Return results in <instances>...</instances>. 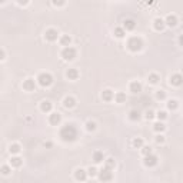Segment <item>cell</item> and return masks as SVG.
I'll use <instances>...</instances> for the list:
<instances>
[{"mask_svg":"<svg viewBox=\"0 0 183 183\" xmlns=\"http://www.w3.org/2000/svg\"><path fill=\"white\" fill-rule=\"evenodd\" d=\"M60 137L63 142H73V140L77 139V129H76L73 125L67 123V125H65L62 127Z\"/></svg>","mask_w":183,"mask_h":183,"instance_id":"cell-1","label":"cell"},{"mask_svg":"<svg viewBox=\"0 0 183 183\" xmlns=\"http://www.w3.org/2000/svg\"><path fill=\"white\" fill-rule=\"evenodd\" d=\"M126 46H127V49H129L130 52L136 53V52L142 50V47H143V40H142L140 37H137V36H133V37H130L129 40H127Z\"/></svg>","mask_w":183,"mask_h":183,"instance_id":"cell-2","label":"cell"},{"mask_svg":"<svg viewBox=\"0 0 183 183\" xmlns=\"http://www.w3.org/2000/svg\"><path fill=\"white\" fill-rule=\"evenodd\" d=\"M76 54H77V52H76L75 47H72V46H66V47H63L60 56L63 57V60L72 62V60H75L76 59Z\"/></svg>","mask_w":183,"mask_h":183,"instance_id":"cell-3","label":"cell"},{"mask_svg":"<svg viewBox=\"0 0 183 183\" xmlns=\"http://www.w3.org/2000/svg\"><path fill=\"white\" fill-rule=\"evenodd\" d=\"M36 80H37V83L42 87H49V86H52V83H53V76H52L50 73H40Z\"/></svg>","mask_w":183,"mask_h":183,"instance_id":"cell-4","label":"cell"},{"mask_svg":"<svg viewBox=\"0 0 183 183\" xmlns=\"http://www.w3.org/2000/svg\"><path fill=\"white\" fill-rule=\"evenodd\" d=\"M157 162H159V157H157L156 155H153V153L145 156V159H143V165H145L146 167H155L157 165Z\"/></svg>","mask_w":183,"mask_h":183,"instance_id":"cell-5","label":"cell"},{"mask_svg":"<svg viewBox=\"0 0 183 183\" xmlns=\"http://www.w3.org/2000/svg\"><path fill=\"white\" fill-rule=\"evenodd\" d=\"M99 179L102 180V182H109V180H112L113 175H112V169H109V167H103L100 172H99Z\"/></svg>","mask_w":183,"mask_h":183,"instance_id":"cell-6","label":"cell"},{"mask_svg":"<svg viewBox=\"0 0 183 183\" xmlns=\"http://www.w3.org/2000/svg\"><path fill=\"white\" fill-rule=\"evenodd\" d=\"M44 39L47 42H56L59 37V32L56 30V29H47L46 30V33H44Z\"/></svg>","mask_w":183,"mask_h":183,"instance_id":"cell-7","label":"cell"},{"mask_svg":"<svg viewBox=\"0 0 183 183\" xmlns=\"http://www.w3.org/2000/svg\"><path fill=\"white\" fill-rule=\"evenodd\" d=\"M49 123L52 126H59L62 123V115L57 112H50V115H49Z\"/></svg>","mask_w":183,"mask_h":183,"instance_id":"cell-8","label":"cell"},{"mask_svg":"<svg viewBox=\"0 0 183 183\" xmlns=\"http://www.w3.org/2000/svg\"><path fill=\"white\" fill-rule=\"evenodd\" d=\"M87 172H86L85 169H82V167H79V169L75 170V179L79 180V182H85L86 179H87Z\"/></svg>","mask_w":183,"mask_h":183,"instance_id":"cell-9","label":"cell"},{"mask_svg":"<svg viewBox=\"0 0 183 183\" xmlns=\"http://www.w3.org/2000/svg\"><path fill=\"white\" fill-rule=\"evenodd\" d=\"M169 82L172 86H180L183 83V76L180 75V73H175V75L170 76Z\"/></svg>","mask_w":183,"mask_h":183,"instance_id":"cell-10","label":"cell"},{"mask_svg":"<svg viewBox=\"0 0 183 183\" xmlns=\"http://www.w3.org/2000/svg\"><path fill=\"white\" fill-rule=\"evenodd\" d=\"M153 27H155V30L162 32L163 29L166 27V23H165V19H162V17H156V19L153 20Z\"/></svg>","mask_w":183,"mask_h":183,"instance_id":"cell-11","label":"cell"},{"mask_svg":"<svg viewBox=\"0 0 183 183\" xmlns=\"http://www.w3.org/2000/svg\"><path fill=\"white\" fill-rule=\"evenodd\" d=\"M34 89H36V82H34V79H26V80L23 82V90L33 92Z\"/></svg>","mask_w":183,"mask_h":183,"instance_id":"cell-12","label":"cell"},{"mask_svg":"<svg viewBox=\"0 0 183 183\" xmlns=\"http://www.w3.org/2000/svg\"><path fill=\"white\" fill-rule=\"evenodd\" d=\"M165 23L169 27H176L177 26V17L175 16V14H167L166 19H165Z\"/></svg>","mask_w":183,"mask_h":183,"instance_id":"cell-13","label":"cell"},{"mask_svg":"<svg viewBox=\"0 0 183 183\" xmlns=\"http://www.w3.org/2000/svg\"><path fill=\"white\" fill-rule=\"evenodd\" d=\"M92 159H93V162H95L96 165H99V163L105 162V155H103V152H100V150H96V152L92 155Z\"/></svg>","mask_w":183,"mask_h":183,"instance_id":"cell-14","label":"cell"},{"mask_svg":"<svg viewBox=\"0 0 183 183\" xmlns=\"http://www.w3.org/2000/svg\"><path fill=\"white\" fill-rule=\"evenodd\" d=\"M102 99L105 100V102H112V100H115V93H113V90H110V89L103 90Z\"/></svg>","mask_w":183,"mask_h":183,"instance_id":"cell-15","label":"cell"},{"mask_svg":"<svg viewBox=\"0 0 183 183\" xmlns=\"http://www.w3.org/2000/svg\"><path fill=\"white\" fill-rule=\"evenodd\" d=\"M123 27H125L126 32H132V30H135L136 22L133 20V19H126V20L123 22Z\"/></svg>","mask_w":183,"mask_h":183,"instance_id":"cell-16","label":"cell"},{"mask_svg":"<svg viewBox=\"0 0 183 183\" xmlns=\"http://www.w3.org/2000/svg\"><path fill=\"white\" fill-rule=\"evenodd\" d=\"M52 109H53V105H52L49 100H43V102L40 103V110L43 113H50Z\"/></svg>","mask_w":183,"mask_h":183,"instance_id":"cell-17","label":"cell"},{"mask_svg":"<svg viewBox=\"0 0 183 183\" xmlns=\"http://www.w3.org/2000/svg\"><path fill=\"white\" fill-rule=\"evenodd\" d=\"M63 106H65L66 109H72L76 106V99L72 97V96H67V97H65V100H63Z\"/></svg>","mask_w":183,"mask_h":183,"instance_id":"cell-18","label":"cell"},{"mask_svg":"<svg viewBox=\"0 0 183 183\" xmlns=\"http://www.w3.org/2000/svg\"><path fill=\"white\" fill-rule=\"evenodd\" d=\"M22 165H23V160H22V157H19L17 155H13L10 159V166L12 167H20Z\"/></svg>","mask_w":183,"mask_h":183,"instance_id":"cell-19","label":"cell"},{"mask_svg":"<svg viewBox=\"0 0 183 183\" xmlns=\"http://www.w3.org/2000/svg\"><path fill=\"white\" fill-rule=\"evenodd\" d=\"M153 130L156 133H163L165 130H166V125L162 122V120H159V122L153 123Z\"/></svg>","mask_w":183,"mask_h":183,"instance_id":"cell-20","label":"cell"},{"mask_svg":"<svg viewBox=\"0 0 183 183\" xmlns=\"http://www.w3.org/2000/svg\"><path fill=\"white\" fill-rule=\"evenodd\" d=\"M66 77H67L69 80H77V77H79L77 69H69V70L66 72Z\"/></svg>","mask_w":183,"mask_h":183,"instance_id":"cell-21","label":"cell"},{"mask_svg":"<svg viewBox=\"0 0 183 183\" xmlns=\"http://www.w3.org/2000/svg\"><path fill=\"white\" fill-rule=\"evenodd\" d=\"M59 43L62 44V46H70L72 43V37L69 36V34H63V36H60V39H59Z\"/></svg>","mask_w":183,"mask_h":183,"instance_id":"cell-22","label":"cell"},{"mask_svg":"<svg viewBox=\"0 0 183 183\" xmlns=\"http://www.w3.org/2000/svg\"><path fill=\"white\" fill-rule=\"evenodd\" d=\"M130 92H132V93H140V92H142V85H140L139 82H132V83H130Z\"/></svg>","mask_w":183,"mask_h":183,"instance_id":"cell-23","label":"cell"},{"mask_svg":"<svg viewBox=\"0 0 183 183\" xmlns=\"http://www.w3.org/2000/svg\"><path fill=\"white\" fill-rule=\"evenodd\" d=\"M147 82H149V85H157L160 82V76L157 75V73H152V75H149V77H147Z\"/></svg>","mask_w":183,"mask_h":183,"instance_id":"cell-24","label":"cell"},{"mask_svg":"<svg viewBox=\"0 0 183 183\" xmlns=\"http://www.w3.org/2000/svg\"><path fill=\"white\" fill-rule=\"evenodd\" d=\"M143 145H145V142H143L142 137H135L132 142V146L135 147V149H142Z\"/></svg>","mask_w":183,"mask_h":183,"instance_id":"cell-25","label":"cell"},{"mask_svg":"<svg viewBox=\"0 0 183 183\" xmlns=\"http://www.w3.org/2000/svg\"><path fill=\"white\" fill-rule=\"evenodd\" d=\"M115 102L116 103H125L126 102V95L123 92H117L115 93Z\"/></svg>","mask_w":183,"mask_h":183,"instance_id":"cell-26","label":"cell"},{"mask_svg":"<svg viewBox=\"0 0 183 183\" xmlns=\"http://www.w3.org/2000/svg\"><path fill=\"white\" fill-rule=\"evenodd\" d=\"M115 36L117 39H123L126 36V30H125V27H116L115 29Z\"/></svg>","mask_w":183,"mask_h":183,"instance_id":"cell-27","label":"cell"},{"mask_svg":"<svg viewBox=\"0 0 183 183\" xmlns=\"http://www.w3.org/2000/svg\"><path fill=\"white\" fill-rule=\"evenodd\" d=\"M20 150H22V147L19 143H13V145H10V147H9V152H10L12 155H19Z\"/></svg>","mask_w":183,"mask_h":183,"instance_id":"cell-28","label":"cell"},{"mask_svg":"<svg viewBox=\"0 0 183 183\" xmlns=\"http://www.w3.org/2000/svg\"><path fill=\"white\" fill-rule=\"evenodd\" d=\"M177 107H179V102H177V100H175V99L167 100V109H169V110H176Z\"/></svg>","mask_w":183,"mask_h":183,"instance_id":"cell-29","label":"cell"},{"mask_svg":"<svg viewBox=\"0 0 183 183\" xmlns=\"http://www.w3.org/2000/svg\"><path fill=\"white\" fill-rule=\"evenodd\" d=\"M129 119L132 120V122L139 120V119H140V112H139V110H130V112H129Z\"/></svg>","mask_w":183,"mask_h":183,"instance_id":"cell-30","label":"cell"},{"mask_svg":"<svg viewBox=\"0 0 183 183\" xmlns=\"http://www.w3.org/2000/svg\"><path fill=\"white\" fill-rule=\"evenodd\" d=\"M105 166L113 170L115 169V166H116V160L113 159V157H107V159H105Z\"/></svg>","mask_w":183,"mask_h":183,"instance_id":"cell-31","label":"cell"},{"mask_svg":"<svg viewBox=\"0 0 183 183\" xmlns=\"http://www.w3.org/2000/svg\"><path fill=\"white\" fill-rule=\"evenodd\" d=\"M86 130L87 132H95L96 127H97V125H96V122H93V120H89V122H86Z\"/></svg>","mask_w":183,"mask_h":183,"instance_id":"cell-32","label":"cell"},{"mask_svg":"<svg viewBox=\"0 0 183 183\" xmlns=\"http://www.w3.org/2000/svg\"><path fill=\"white\" fill-rule=\"evenodd\" d=\"M156 117L163 122V120H166L167 119V112L166 110H159V112H156Z\"/></svg>","mask_w":183,"mask_h":183,"instance_id":"cell-33","label":"cell"},{"mask_svg":"<svg viewBox=\"0 0 183 183\" xmlns=\"http://www.w3.org/2000/svg\"><path fill=\"white\" fill-rule=\"evenodd\" d=\"M97 172H99V170L96 169L95 166H90V167H89V169H87V175H89V176H90V177H96V176H97V175H99Z\"/></svg>","mask_w":183,"mask_h":183,"instance_id":"cell-34","label":"cell"},{"mask_svg":"<svg viewBox=\"0 0 183 183\" xmlns=\"http://www.w3.org/2000/svg\"><path fill=\"white\" fill-rule=\"evenodd\" d=\"M140 152H142L143 156H147V155L153 153V152H152V147H150V146H145V145H143V147L140 149Z\"/></svg>","mask_w":183,"mask_h":183,"instance_id":"cell-35","label":"cell"},{"mask_svg":"<svg viewBox=\"0 0 183 183\" xmlns=\"http://www.w3.org/2000/svg\"><path fill=\"white\" fill-rule=\"evenodd\" d=\"M155 117H156V113L153 112V110H146V113H145L146 120H152V119H155Z\"/></svg>","mask_w":183,"mask_h":183,"instance_id":"cell-36","label":"cell"},{"mask_svg":"<svg viewBox=\"0 0 183 183\" xmlns=\"http://www.w3.org/2000/svg\"><path fill=\"white\" fill-rule=\"evenodd\" d=\"M156 99L157 100H165V99H166V92L165 90H157L156 92Z\"/></svg>","mask_w":183,"mask_h":183,"instance_id":"cell-37","label":"cell"},{"mask_svg":"<svg viewBox=\"0 0 183 183\" xmlns=\"http://www.w3.org/2000/svg\"><path fill=\"white\" fill-rule=\"evenodd\" d=\"M10 172H12V166H7V165H3V166H2V175L7 176V175H10Z\"/></svg>","mask_w":183,"mask_h":183,"instance_id":"cell-38","label":"cell"},{"mask_svg":"<svg viewBox=\"0 0 183 183\" xmlns=\"http://www.w3.org/2000/svg\"><path fill=\"white\" fill-rule=\"evenodd\" d=\"M165 140H166V139H165V136H163L162 133H157V135H156V137H155V142H156V143H159V145L165 143Z\"/></svg>","mask_w":183,"mask_h":183,"instance_id":"cell-39","label":"cell"},{"mask_svg":"<svg viewBox=\"0 0 183 183\" xmlns=\"http://www.w3.org/2000/svg\"><path fill=\"white\" fill-rule=\"evenodd\" d=\"M52 3H53V6L56 7H62L66 4V0H52Z\"/></svg>","mask_w":183,"mask_h":183,"instance_id":"cell-40","label":"cell"},{"mask_svg":"<svg viewBox=\"0 0 183 183\" xmlns=\"http://www.w3.org/2000/svg\"><path fill=\"white\" fill-rule=\"evenodd\" d=\"M29 2H30V0H17V4H19V6H27Z\"/></svg>","mask_w":183,"mask_h":183,"instance_id":"cell-41","label":"cell"},{"mask_svg":"<svg viewBox=\"0 0 183 183\" xmlns=\"http://www.w3.org/2000/svg\"><path fill=\"white\" fill-rule=\"evenodd\" d=\"M179 44H180V46H182V47H183V33L179 36Z\"/></svg>","mask_w":183,"mask_h":183,"instance_id":"cell-42","label":"cell"},{"mask_svg":"<svg viewBox=\"0 0 183 183\" xmlns=\"http://www.w3.org/2000/svg\"><path fill=\"white\" fill-rule=\"evenodd\" d=\"M0 54H2V57H0V59H2V60H4V59H6V57H4V56H6V53H4V50H3V49H2Z\"/></svg>","mask_w":183,"mask_h":183,"instance_id":"cell-43","label":"cell"},{"mask_svg":"<svg viewBox=\"0 0 183 183\" xmlns=\"http://www.w3.org/2000/svg\"><path fill=\"white\" fill-rule=\"evenodd\" d=\"M44 146H47V147H52V143L47 142V143H44Z\"/></svg>","mask_w":183,"mask_h":183,"instance_id":"cell-44","label":"cell"},{"mask_svg":"<svg viewBox=\"0 0 183 183\" xmlns=\"http://www.w3.org/2000/svg\"><path fill=\"white\" fill-rule=\"evenodd\" d=\"M0 2H2V3H4V2H6V0H0Z\"/></svg>","mask_w":183,"mask_h":183,"instance_id":"cell-45","label":"cell"}]
</instances>
